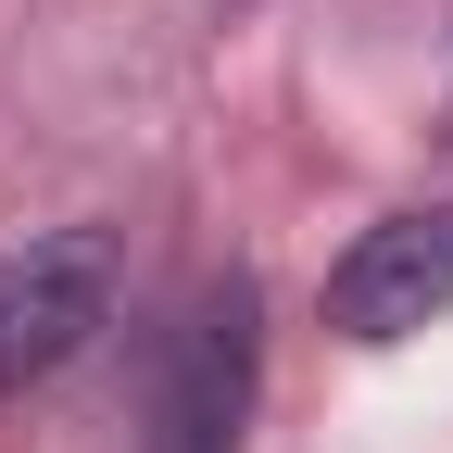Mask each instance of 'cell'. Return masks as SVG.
Segmentation results:
<instances>
[{
    "instance_id": "cell-3",
    "label": "cell",
    "mask_w": 453,
    "mask_h": 453,
    "mask_svg": "<svg viewBox=\"0 0 453 453\" xmlns=\"http://www.w3.org/2000/svg\"><path fill=\"white\" fill-rule=\"evenodd\" d=\"M428 315H453V202L390 214V226H365V240L327 265V327L340 340H403Z\"/></svg>"
},
{
    "instance_id": "cell-2",
    "label": "cell",
    "mask_w": 453,
    "mask_h": 453,
    "mask_svg": "<svg viewBox=\"0 0 453 453\" xmlns=\"http://www.w3.org/2000/svg\"><path fill=\"white\" fill-rule=\"evenodd\" d=\"M113 315V240L101 226H50V240L0 252V390L64 378Z\"/></svg>"
},
{
    "instance_id": "cell-1",
    "label": "cell",
    "mask_w": 453,
    "mask_h": 453,
    "mask_svg": "<svg viewBox=\"0 0 453 453\" xmlns=\"http://www.w3.org/2000/svg\"><path fill=\"white\" fill-rule=\"evenodd\" d=\"M265 390V290L252 277H202L177 303V327L151 340V453H240Z\"/></svg>"
}]
</instances>
